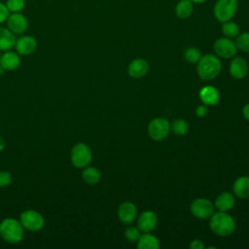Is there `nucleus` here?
<instances>
[{
    "label": "nucleus",
    "instance_id": "obj_27",
    "mask_svg": "<svg viewBox=\"0 0 249 249\" xmlns=\"http://www.w3.org/2000/svg\"><path fill=\"white\" fill-rule=\"evenodd\" d=\"M5 4L10 13H18L24 9L25 0H6Z\"/></svg>",
    "mask_w": 249,
    "mask_h": 249
},
{
    "label": "nucleus",
    "instance_id": "obj_22",
    "mask_svg": "<svg viewBox=\"0 0 249 249\" xmlns=\"http://www.w3.org/2000/svg\"><path fill=\"white\" fill-rule=\"evenodd\" d=\"M101 177L100 171L94 166H86L82 172V178L84 182L89 185H94L99 182Z\"/></svg>",
    "mask_w": 249,
    "mask_h": 249
},
{
    "label": "nucleus",
    "instance_id": "obj_29",
    "mask_svg": "<svg viewBox=\"0 0 249 249\" xmlns=\"http://www.w3.org/2000/svg\"><path fill=\"white\" fill-rule=\"evenodd\" d=\"M140 230L136 227H128L125 229V231H124V236H125V239L130 241V242H134V241H137L140 237Z\"/></svg>",
    "mask_w": 249,
    "mask_h": 249
},
{
    "label": "nucleus",
    "instance_id": "obj_10",
    "mask_svg": "<svg viewBox=\"0 0 249 249\" xmlns=\"http://www.w3.org/2000/svg\"><path fill=\"white\" fill-rule=\"evenodd\" d=\"M15 49L19 55L32 54L37 49V41L31 35H22L17 38Z\"/></svg>",
    "mask_w": 249,
    "mask_h": 249
},
{
    "label": "nucleus",
    "instance_id": "obj_17",
    "mask_svg": "<svg viewBox=\"0 0 249 249\" xmlns=\"http://www.w3.org/2000/svg\"><path fill=\"white\" fill-rule=\"evenodd\" d=\"M199 98L206 106H213L219 103L220 94L216 88L206 86L199 90Z\"/></svg>",
    "mask_w": 249,
    "mask_h": 249
},
{
    "label": "nucleus",
    "instance_id": "obj_5",
    "mask_svg": "<svg viewBox=\"0 0 249 249\" xmlns=\"http://www.w3.org/2000/svg\"><path fill=\"white\" fill-rule=\"evenodd\" d=\"M19 222L25 230L30 231H38L42 230L45 225L43 215L33 209L23 211L19 216Z\"/></svg>",
    "mask_w": 249,
    "mask_h": 249
},
{
    "label": "nucleus",
    "instance_id": "obj_2",
    "mask_svg": "<svg viewBox=\"0 0 249 249\" xmlns=\"http://www.w3.org/2000/svg\"><path fill=\"white\" fill-rule=\"evenodd\" d=\"M0 236L8 243H18L24 236V228L19 220L6 218L0 223Z\"/></svg>",
    "mask_w": 249,
    "mask_h": 249
},
{
    "label": "nucleus",
    "instance_id": "obj_14",
    "mask_svg": "<svg viewBox=\"0 0 249 249\" xmlns=\"http://www.w3.org/2000/svg\"><path fill=\"white\" fill-rule=\"evenodd\" d=\"M0 64L5 71H14L18 69L20 64V56L17 52L12 50L6 51L1 54Z\"/></svg>",
    "mask_w": 249,
    "mask_h": 249
},
{
    "label": "nucleus",
    "instance_id": "obj_38",
    "mask_svg": "<svg viewBox=\"0 0 249 249\" xmlns=\"http://www.w3.org/2000/svg\"><path fill=\"white\" fill-rule=\"evenodd\" d=\"M0 57H1V53H0Z\"/></svg>",
    "mask_w": 249,
    "mask_h": 249
},
{
    "label": "nucleus",
    "instance_id": "obj_7",
    "mask_svg": "<svg viewBox=\"0 0 249 249\" xmlns=\"http://www.w3.org/2000/svg\"><path fill=\"white\" fill-rule=\"evenodd\" d=\"M237 8L236 0H219L214 8V15L221 22L230 20Z\"/></svg>",
    "mask_w": 249,
    "mask_h": 249
},
{
    "label": "nucleus",
    "instance_id": "obj_6",
    "mask_svg": "<svg viewBox=\"0 0 249 249\" xmlns=\"http://www.w3.org/2000/svg\"><path fill=\"white\" fill-rule=\"evenodd\" d=\"M170 124L164 118H156L149 123L148 134L155 141L163 140L169 133Z\"/></svg>",
    "mask_w": 249,
    "mask_h": 249
},
{
    "label": "nucleus",
    "instance_id": "obj_31",
    "mask_svg": "<svg viewBox=\"0 0 249 249\" xmlns=\"http://www.w3.org/2000/svg\"><path fill=\"white\" fill-rule=\"evenodd\" d=\"M9 15H10V12H9L6 4L0 1V24L3 22H6Z\"/></svg>",
    "mask_w": 249,
    "mask_h": 249
},
{
    "label": "nucleus",
    "instance_id": "obj_11",
    "mask_svg": "<svg viewBox=\"0 0 249 249\" xmlns=\"http://www.w3.org/2000/svg\"><path fill=\"white\" fill-rule=\"evenodd\" d=\"M236 45L229 38H220L214 43L215 53L223 58H230L236 53Z\"/></svg>",
    "mask_w": 249,
    "mask_h": 249
},
{
    "label": "nucleus",
    "instance_id": "obj_20",
    "mask_svg": "<svg viewBox=\"0 0 249 249\" xmlns=\"http://www.w3.org/2000/svg\"><path fill=\"white\" fill-rule=\"evenodd\" d=\"M233 193L239 198L249 197V177L241 176L237 178L233 184Z\"/></svg>",
    "mask_w": 249,
    "mask_h": 249
},
{
    "label": "nucleus",
    "instance_id": "obj_8",
    "mask_svg": "<svg viewBox=\"0 0 249 249\" xmlns=\"http://www.w3.org/2000/svg\"><path fill=\"white\" fill-rule=\"evenodd\" d=\"M7 27L15 34L21 35L28 28V20L27 18L21 13H10L7 20Z\"/></svg>",
    "mask_w": 249,
    "mask_h": 249
},
{
    "label": "nucleus",
    "instance_id": "obj_16",
    "mask_svg": "<svg viewBox=\"0 0 249 249\" xmlns=\"http://www.w3.org/2000/svg\"><path fill=\"white\" fill-rule=\"evenodd\" d=\"M231 75L237 80L243 79L248 73V64L242 57H235L230 64Z\"/></svg>",
    "mask_w": 249,
    "mask_h": 249
},
{
    "label": "nucleus",
    "instance_id": "obj_15",
    "mask_svg": "<svg viewBox=\"0 0 249 249\" xmlns=\"http://www.w3.org/2000/svg\"><path fill=\"white\" fill-rule=\"evenodd\" d=\"M149 70V65L147 61L143 58L133 59L128 65L127 72L128 75L134 79H140L144 77Z\"/></svg>",
    "mask_w": 249,
    "mask_h": 249
},
{
    "label": "nucleus",
    "instance_id": "obj_24",
    "mask_svg": "<svg viewBox=\"0 0 249 249\" xmlns=\"http://www.w3.org/2000/svg\"><path fill=\"white\" fill-rule=\"evenodd\" d=\"M170 129L176 135H185L188 132L189 125L186 121L182 119H177L170 124Z\"/></svg>",
    "mask_w": 249,
    "mask_h": 249
},
{
    "label": "nucleus",
    "instance_id": "obj_18",
    "mask_svg": "<svg viewBox=\"0 0 249 249\" xmlns=\"http://www.w3.org/2000/svg\"><path fill=\"white\" fill-rule=\"evenodd\" d=\"M16 35L6 26H0V52L10 51L15 48Z\"/></svg>",
    "mask_w": 249,
    "mask_h": 249
},
{
    "label": "nucleus",
    "instance_id": "obj_12",
    "mask_svg": "<svg viewBox=\"0 0 249 249\" xmlns=\"http://www.w3.org/2000/svg\"><path fill=\"white\" fill-rule=\"evenodd\" d=\"M158 224V217L153 211H144L137 220V228L143 232L152 231Z\"/></svg>",
    "mask_w": 249,
    "mask_h": 249
},
{
    "label": "nucleus",
    "instance_id": "obj_21",
    "mask_svg": "<svg viewBox=\"0 0 249 249\" xmlns=\"http://www.w3.org/2000/svg\"><path fill=\"white\" fill-rule=\"evenodd\" d=\"M137 241V247L139 249H158L160 247L159 239L155 235L148 232L141 234Z\"/></svg>",
    "mask_w": 249,
    "mask_h": 249
},
{
    "label": "nucleus",
    "instance_id": "obj_35",
    "mask_svg": "<svg viewBox=\"0 0 249 249\" xmlns=\"http://www.w3.org/2000/svg\"><path fill=\"white\" fill-rule=\"evenodd\" d=\"M5 146H6V142H5L4 138L0 135V152H2L4 150Z\"/></svg>",
    "mask_w": 249,
    "mask_h": 249
},
{
    "label": "nucleus",
    "instance_id": "obj_19",
    "mask_svg": "<svg viewBox=\"0 0 249 249\" xmlns=\"http://www.w3.org/2000/svg\"><path fill=\"white\" fill-rule=\"evenodd\" d=\"M234 202H235V199L232 194H231L230 192H223L216 197L215 207L219 211L228 212L233 207Z\"/></svg>",
    "mask_w": 249,
    "mask_h": 249
},
{
    "label": "nucleus",
    "instance_id": "obj_9",
    "mask_svg": "<svg viewBox=\"0 0 249 249\" xmlns=\"http://www.w3.org/2000/svg\"><path fill=\"white\" fill-rule=\"evenodd\" d=\"M191 212L198 219H207L214 213V205L209 199L196 198L191 204Z\"/></svg>",
    "mask_w": 249,
    "mask_h": 249
},
{
    "label": "nucleus",
    "instance_id": "obj_13",
    "mask_svg": "<svg viewBox=\"0 0 249 249\" xmlns=\"http://www.w3.org/2000/svg\"><path fill=\"white\" fill-rule=\"evenodd\" d=\"M137 216V208L131 201L123 202L118 209V217L124 224L132 223Z\"/></svg>",
    "mask_w": 249,
    "mask_h": 249
},
{
    "label": "nucleus",
    "instance_id": "obj_23",
    "mask_svg": "<svg viewBox=\"0 0 249 249\" xmlns=\"http://www.w3.org/2000/svg\"><path fill=\"white\" fill-rule=\"evenodd\" d=\"M176 15L181 18H186L191 16L193 12V4L190 0H181L175 8Z\"/></svg>",
    "mask_w": 249,
    "mask_h": 249
},
{
    "label": "nucleus",
    "instance_id": "obj_37",
    "mask_svg": "<svg viewBox=\"0 0 249 249\" xmlns=\"http://www.w3.org/2000/svg\"><path fill=\"white\" fill-rule=\"evenodd\" d=\"M190 1H192V2H196V3H202V2H204L205 0H190Z\"/></svg>",
    "mask_w": 249,
    "mask_h": 249
},
{
    "label": "nucleus",
    "instance_id": "obj_34",
    "mask_svg": "<svg viewBox=\"0 0 249 249\" xmlns=\"http://www.w3.org/2000/svg\"><path fill=\"white\" fill-rule=\"evenodd\" d=\"M242 114H243V117H244L247 121H249V103L246 104V105L243 107V109H242Z\"/></svg>",
    "mask_w": 249,
    "mask_h": 249
},
{
    "label": "nucleus",
    "instance_id": "obj_33",
    "mask_svg": "<svg viewBox=\"0 0 249 249\" xmlns=\"http://www.w3.org/2000/svg\"><path fill=\"white\" fill-rule=\"evenodd\" d=\"M190 247L192 249H203L205 246L203 244V242L199 239H195L192 241V243L190 244Z\"/></svg>",
    "mask_w": 249,
    "mask_h": 249
},
{
    "label": "nucleus",
    "instance_id": "obj_25",
    "mask_svg": "<svg viewBox=\"0 0 249 249\" xmlns=\"http://www.w3.org/2000/svg\"><path fill=\"white\" fill-rule=\"evenodd\" d=\"M184 55H185V59L189 63H196L201 57V53L198 49L195 47H190L185 51Z\"/></svg>",
    "mask_w": 249,
    "mask_h": 249
},
{
    "label": "nucleus",
    "instance_id": "obj_32",
    "mask_svg": "<svg viewBox=\"0 0 249 249\" xmlns=\"http://www.w3.org/2000/svg\"><path fill=\"white\" fill-rule=\"evenodd\" d=\"M207 112H208L207 106L204 105V104L196 107V115L199 118H203L207 114Z\"/></svg>",
    "mask_w": 249,
    "mask_h": 249
},
{
    "label": "nucleus",
    "instance_id": "obj_1",
    "mask_svg": "<svg viewBox=\"0 0 249 249\" xmlns=\"http://www.w3.org/2000/svg\"><path fill=\"white\" fill-rule=\"evenodd\" d=\"M209 227L216 235L228 236L234 231L235 222L227 212L219 211L210 216Z\"/></svg>",
    "mask_w": 249,
    "mask_h": 249
},
{
    "label": "nucleus",
    "instance_id": "obj_30",
    "mask_svg": "<svg viewBox=\"0 0 249 249\" xmlns=\"http://www.w3.org/2000/svg\"><path fill=\"white\" fill-rule=\"evenodd\" d=\"M12 180H13V177L9 171L7 170L0 171V188L8 187L12 183Z\"/></svg>",
    "mask_w": 249,
    "mask_h": 249
},
{
    "label": "nucleus",
    "instance_id": "obj_28",
    "mask_svg": "<svg viewBox=\"0 0 249 249\" xmlns=\"http://www.w3.org/2000/svg\"><path fill=\"white\" fill-rule=\"evenodd\" d=\"M236 48L242 52L249 53V33H243L236 38Z\"/></svg>",
    "mask_w": 249,
    "mask_h": 249
},
{
    "label": "nucleus",
    "instance_id": "obj_4",
    "mask_svg": "<svg viewBox=\"0 0 249 249\" xmlns=\"http://www.w3.org/2000/svg\"><path fill=\"white\" fill-rule=\"evenodd\" d=\"M70 160L73 165L77 168H84L88 166L92 160L90 148L85 143H77L71 149Z\"/></svg>",
    "mask_w": 249,
    "mask_h": 249
},
{
    "label": "nucleus",
    "instance_id": "obj_36",
    "mask_svg": "<svg viewBox=\"0 0 249 249\" xmlns=\"http://www.w3.org/2000/svg\"><path fill=\"white\" fill-rule=\"evenodd\" d=\"M4 72H5V70H4V68L2 67V65L0 64V76H1V75H3V73H4Z\"/></svg>",
    "mask_w": 249,
    "mask_h": 249
},
{
    "label": "nucleus",
    "instance_id": "obj_26",
    "mask_svg": "<svg viewBox=\"0 0 249 249\" xmlns=\"http://www.w3.org/2000/svg\"><path fill=\"white\" fill-rule=\"evenodd\" d=\"M222 30H223V33L228 37H235L239 32V28L237 24L229 20L224 22L222 26Z\"/></svg>",
    "mask_w": 249,
    "mask_h": 249
},
{
    "label": "nucleus",
    "instance_id": "obj_3",
    "mask_svg": "<svg viewBox=\"0 0 249 249\" xmlns=\"http://www.w3.org/2000/svg\"><path fill=\"white\" fill-rule=\"evenodd\" d=\"M222 69L220 59L214 54H205L200 57L197 64V74L202 80H212L216 78Z\"/></svg>",
    "mask_w": 249,
    "mask_h": 249
}]
</instances>
